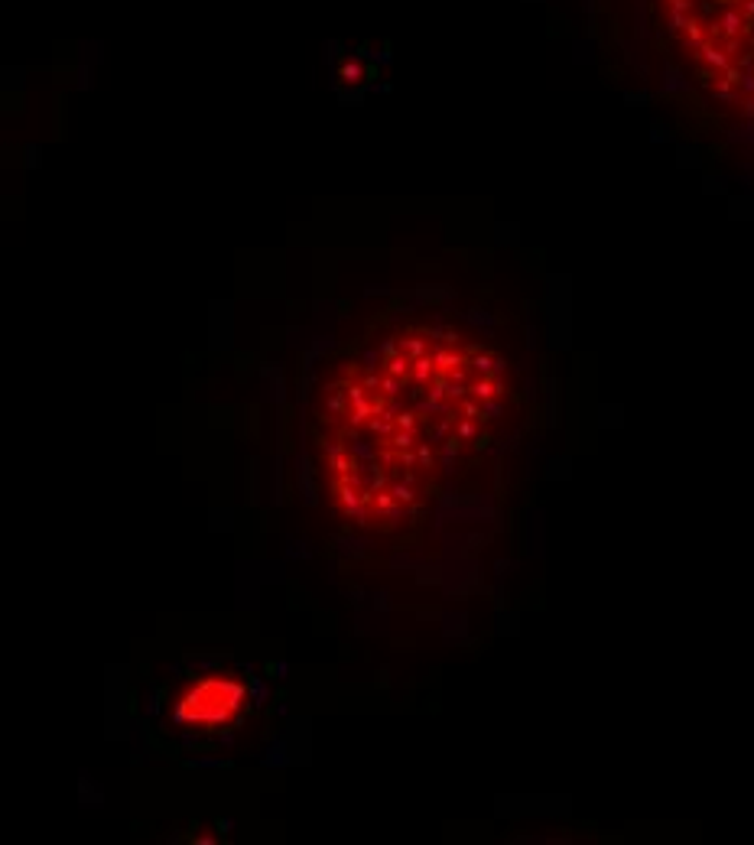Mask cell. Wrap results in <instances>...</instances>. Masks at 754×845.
<instances>
[{"mask_svg": "<svg viewBox=\"0 0 754 845\" xmlns=\"http://www.w3.org/2000/svg\"><path fill=\"white\" fill-rule=\"evenodd\" d=\"M696 49H699L702 65H709V72H725L728 65H732V59H728L722 49H715L712 43H702V46H696Z\"/></svg>", "mask_w": 754, "mask_h": 845, "instance_id": "obj_3", "label": "cell"}, {"mask_svg": "<svg viewBox=\"0 0 754 845\" xmlns=\"http://www.w3.org/2000/svg\"><path fill=\"white\" fill-rule=\"evenodd\" d=\"M741 13H745V17L751 20L754 17V0H745V4H741Z\"/></svg>", "mask_w": 754, "mask_h": 845, "instance_id": "obj_5", "label": "cell"}, {"mask_svg": "<svg viewBox=\"0 0 754 845\" xmlns=\"http://www.w3.org/2000/svg\"><path fill=\"white\" fill-rule=\"evenodd\" d=\"M745 23H748V17H745V13H741V10H725V13H722V20H719V26H715L712 33H719V36H728V39H732V36H741V33H745Z\"/></svg>", "mask_w": 754, "mask_h": 845, "instance_id": "obj_2", "label": "cell"}, {"mask_svg": "<svg viewBox=\"0 0 754 845\" xmlns=\"http://www.w3.org/2000/svg\"><path fill=\"white\" fill-rule=\"evenodd\" d=\"M719 4H732V0H719Z\"/></svg>", "mask_w": 754, "mask_h": 845, "instance_id": "obj_6", "label": "cell"}, {"mask_svg": "<svg viewBox=\"0 0 754 845\" xmlns=\"http://www.w3.org/2000/svg\"><path fill=\"white\" fill-rule=\"evenodd\" d=\"M683 39H686L689 46H702V43H706V26H699V23L693 20V23H689L686 30H683Z\"/></svg>", "mask_w": 754, "mask_h": 845, "instance_id": "obj_4", "label": "cell"}, {"mask_svg": "<svg viewBox=\"0 0 754 845\" xmlns=\"http://www.w3.org/2000/svg\"><path fill=\"white\" fill-rule=\"evenodd\" d=\"M247 689L234 676H208L199 680L186 696L179 699V706L173 709V719L179 725H195V728H218L238 719V712L244 709Z\"/></svg>", "mask_w": 754, "mask_h": 845, "instance_id": "obj_1", "label": "cell"}]
</instances>
